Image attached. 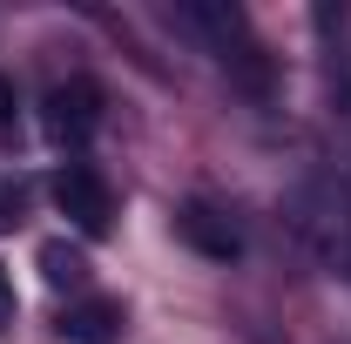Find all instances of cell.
Listing matches in <instances>:
<instances>
[{
  "mask_svg": "<svg viewBox=\"0 0 351 344\" xmlns=\"http://www.w3.org/2000/svg\"><path fill=\"white\" fill-rule=\"evenodd\" d=\"M54 210L75 223V236H108V223H115V196H108V182L88 169V162H61L54 169Z\"/></svg>",
  "mask_w": 351,
  "mask_h": 344,
  "instance_id": "1",
  "label": "cell"
},
{
  "mask_svg": "<svg viewBox=\"0 0 351 344\" xmlns=\"http://www.w3.org/2000/svg\"><path fill=\"white\" fill-rule=\"evenodd\" d=\"M41 129L61 142V149H82L88 135L101 129V88L88 82V75H75V82H54L41 101Z\"/></svg>",
  "mask_w": 351,
  "mask_h": 344,
  "instance_id": "2",
  "label": "cell"
},
{
  "mask_svg": "<svg viewBox=\"0 0 351 344\" xmlns=\"http://www.w3.org/2000/svg\"><path fill=\"white\" fill-rule=\"evenodd\" d=\"M176 230H182V243H189V250H203L210 263L243 257V236H237V223H230L223 210H210V203H182Z\"/></svg>",
  "mask_w": 351,
  "mask_h": 344,
  "instance_id": "3",
  "label": "cell"
},
{
  "mask_svg": "<svg viewBox=\"0 0 351 344\" xmlns=\"http://www.w3.org/2000/svg\"><path fill=\"white\" fill-rule=\"evenodd\" d=\"M122 304L115 297H75L61 310V338L68 344H122Z\"/></svg>",
  "mask_w": 351,
  "mask_h": 344,
  "instance_id": "4",
  "label": "cell"
},
{
  "mask_svg": "<svg viewBox=\"0 0 351 344\" xmlns=\"http://www.w3.org/2000/svg\"><path fill=\"white\" fill-rule=\"evenodd\" d=\"M41 277H47V291H82L88 284V250L68 243V236H47L41 243Z\"/></svg>",
  "mask_w": 351,
  "mask_h": 344,
  "instance_id": "5",
  "label": "cell"
},
{
  "mask_svg": "<svg viewBox=\"0 0 351 344\" xmlns=\"http://www.w3.org/2000/svg\"><path fill=\"white\" fill-rule=\"evenodd\" d=\"M331 95H338V108H351V47H331Z\"/></svg>",
  "mask_w": 351,
  "mask_h": 344,
  "instance_id": "6",
  "label": "cell"
},
{
  "mask_svg": "<svg viewBox=\"0 0 351 344\" xmlns=\"http://www.w3.org/2000/svg\"><path fill=\"white\" fill-rule=\"evenodd\" d=\"M14 310H21V304H14V270L0 263V338L14 331Z\"/></svg>",
  "mask_w": 351,
  "mask_h": 344,
  "instance_id": "7",
  "label": "cell"
},
{
  "mask_svg": "<svg viewBox=\"0 0 351 344\" xmlns=\"http://www.w3.org/2000/svg\"><path fill=\"white\" fill-rule=\"evenodd\" d=\"M14 122H21V101H14V82L0 75V142L14 135Z\"/></svg>",
  "mask_w": 351,
  "mask_h": 344,
  "instance_id": "8",
  "label": "cell"
}]
</instances>
